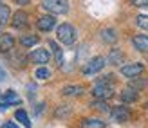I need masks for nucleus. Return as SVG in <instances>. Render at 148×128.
Instances as JSON below:
<instances>
[{"instance_id": "f257e3e1", "label": "nucleus", "mask_w": 148, "mask_h": 128, "mask_svg": "<svg viewBox=\"0 0 148 128\" xmlns=\"http://www.w3.org/2000/svg\"><path fill=\"white\" fill-rule=\"evenodd\" d=\"M56 38L58 42H62L63 45H72L76 42V29L71 24H62L56 29Z\"/></svg>"}, {"instance_id": "f03ea898", "label": "nucleus", "mask_w": 148, "mask_h": 128, "mask_svg": "<svg viewBox=\"0 0 148 128\" xmlns=\"http://www.w3.org/2000/svg\"><path fill=\"white\" fill-rule=\"evenodd\" d=\"M42 7L49 14H65L69 13V0H42Z\"/></svg>"}, {"instance_id": "7ed1b4c3", "label": "nucleus", "mask_w": 148, "mask_h": 128, "mask_svg": "<svg viewBox=\"0 0 148 128\" xmlns=\"http://www.w3.org/2000/svg\"><path fill=\"white\" fill-rule=\"evenodd\" d=\"M105 65H107V58H103V56H96V58H92V60H88V62L83 65L81 72H83L85 76H94V74L101 72Z\"/></svg>"}, {"instance_id": "20e7f679", "label": "nucleus", "mask_w": 148, "mask_h": 128, "mask_svg": "<svg viewBox=\"0 0 148 128\" xmlns=\"http://www.w3.org/2000/svg\"><path fill=\"white\" fill-rule=\"evenodd\" d=\"M130 108L125 107V105H117V107H112L110 108V117H112V121L116 123H127L130 119Z\"/></svg>"}, {"instance_id": "39448f33", "label": "nucleus", "mask_w": 148, "mask_h": 128, "mask_svg": "<svg viewBox=\"0 0 148 128\" xmlns=\"http://www.w3.org/2000/svg\"><path fill=\"white\" fill-rule=\"evenodd\" d=\"M145 72V65L141 62H134V63H127V65H123L121 67V74L125 78H137L139 74H143Z\"/></svg>"}, {"instance_id": "423d86ee", "label": "nucleus", "mask_w": 148, "mask_h": 128, "mask_svg": "<svg viewBox=\"0 0 148 128\" xmlns=\"http://www.w3.org/2000/svg\"><path fill=\"white\" fill-rule=\"evenodd\" d=\"M90 94L94 96V99L107 101V99H110V97L114 96V87H110V85H94Z\"/></svg>"}, {"instance_id": "0eeeda50", "label": "nucleus", "mask_w": 148, "mask_h": 128, "mask_svg": "<svg viewBox=\"0 0 148 128\" xmlns=\"http://www.w3.org/2000/svg\"><path fill=\"white\" fill-rule=\"evenodd\" d=\"M27 58H29V62H31V63H38V65L43 67L51 60V52L47 49H34Z\"/></svg>"}, {"instance_id": "6e6552de", "label": "nucleus", "mask_w": 148, "mask_h": 128, "mask_svg": "<svg viewBox=\"0 0 148 128\" xmlns=\"http://www.w3.org/2000/svg\"><path fill=\"white\" fill-rule=\"evenodd\" d=\"M54 25H56L54 14H43V16H40L36 20V29L42 33H49L51 29H54Z\"/></svg>"}, {"instance_id": "1a4fd4ad", "label": "nucleus", "mask_w": 148, "mask_h": 128, "mask_svg": "<svg viewBox=\"0 0 148 128\" xmlns=\"http://www.w3.org/2000/svg\"><path fill=\"white\" fill-rule=\"evenodd\" d=\"M13 20H11V24H13V27L14 29H25L27 25H29V14L25 13V11H16L11 16Z\"/></svg>"}, {"instance_id": "9d476101", "label": "nucleus", "mask_w": 148, "mask_h": 128, "mask_svg": "<svg viewBox=\"0 0 148 128\" xmlns=\"http://www.w3.org/2000/svg\"><path fill=\"white\" fill-rule=\"evenodd\" d=\"M22 99L20 96L14 92V90H7V92L4 94V97H0V107L5 108V107H11V105H20Z\"/></svg>"}, {"instance_id": "9b49d317", "label": "nucleus", "mask_w": 148, "mask_h": 128, "mask_svg": "<svg viewBox=\"0 0 148 128\" xmlns=\"http://www.w3.org/2000/svg\"><path fill=\"white\" fill-rule=\"evenodd\" d=\"M14 47V36L9 33H0V52H11Z\"/></svg>"}, {"instance_id": "f8f14e48", "label": "nucleus", "mask_w": 148, "mask_h": 128, "mask_svg": "<svg viewBox=\"0 0 148 128\" xmlns=\"http://www.w3.org/2000/svg\"><path fill=\"white\" fill-rule=\"evenodd\" d=\"M132 45L139 52H148V34H136L132 38Z\"/></svg>"}, {"instance_id": "ddd939ff", "label": "nucleus", "mask_w": 148, "mask_h": 128, "mask_svg": "<svg viewBox=\"0 0 148 128\" xmlns=\"http://www.w3.org/2000/svg\"><path fill=\"white\" fill-rule=\"evenodd\" d=\"M49 47H51V52H53V56H54L56 65H58V67H63V49H62L54 40H51V42H49Z\"/></svg>"}, {"instance_id": "4468645a", "label": "nucleus", "mask_w": 148, "mask_h": 128, "mask_svg": "<svg viewBox=\"0 0 148 128\" xmlns=\"http://www.w3.org/2000/svg\"><path fill=\"white\" fill-rule=\"evenodd\" d=\"M85 92V87L83 85H67L62 88V94L67 96V97H76V96H81Z\"/></svg>"}, {"instance_id": "2eb2a0df", "label": "nucleus", "mask_w": 148, "mask_h": 128, "mask_svg": "<svg viewBox=\"0 0 148 128\" xmlns=\"http://www.w3.org/2000/svg\"><path fill=\"white\" fill-rule=\"evenodd\" d=\"M119 99H121L123 103H136V101L139 99V92L128 87V88H125L123 92L119 94Z\"/></svg>"}, {"instance_id": "dca6fc26", "label": "nucleus", "mask_w": 148, "mask_h": 128, "mask_svg": "<svg viewBox=\"0 0 148 128\" xmlns=\"http://www.w3.org/2000/svg\"><path fill=\"white\" fill-rule=\"evenodd\" d=\"M99 36H101V40L105 42V43H116V42H117V33H116V29H112V27L101 29V31H99Z\"/></svg>"}, {"instance_id": "f3484780", "label": "nucleus", "mask_w": 148, "mask_h": 128, "mask_svg": "<svg viewBox=\"0 0 148 128\" xmlns=\"http://www.w3.org/2000/svg\"><path fill=\"white\" fill-rule=\"evenodd\" d=\"M81 128H107V123L99 117H87L81 121Z\"/></svg>"}, {"instance_id": "a211bd4d", "label": "nucleus", "mask_w": 148, "mask_h": 128, "mask_svg": "<svg viewBox=\"0 0 148 128\" xmlns=\"http://www.w3.org/2000/svg\"><path fill=\"white\" fill-rule=\"evenodd\" d=\"M125 62V52L121 49H112L108 52V63L110 65H121Z\"/></svg>"}, {"instance_id": "6ab92c4d", "label": "nucleus", "mask_w": 148, "mask_h": 128, "mask_svg": "<svg viewBox=\"0 0 148 128\" xmlns=\"http://www.w3.org/2000/svg\"><path fill=\"white\" fill-rule=\"evenodd\" d=\"M38 42H40V38L36 34H27V36H22V38H20V45H22V47H25V49L34 47Z\"/></svg>"}, {"instance_id": "aec40b11", "label": "nucleus", "mask_w": 148, "mask_h": 128, "mask_svg": "<svg viewBox=\"0 0 148 128\" xmlns=\"http://www.w3.org/2000/svg\"><path fill=\"white\" fill-rule=\"evenodd\" d=\"M7 20H11V7L5 4H0V27L7 24Z\"/></svg>"}, {"instance_id": "412c9836", "label": "nucleus", "mask_w": 148, "mask_h": 128, "mask_svg": "<svg viewBox=\"0 0 148 128\" xmlns=\"http://www.w3.org/2000/svg\"><path fill=\"white\" fill-rule=\"evenodd\" d=\"M11 60L16 67H24L25 65V60H29L25 54H22V51H11Z\"/></svg>"}, {"instance_id": "4be33fe9", "label": "nucleus", "mask_w": 148, "mask_h": 128, "mask_svg": "<svg viewBox=\"0 0 148 128\" xmlns=\"http://www.w3.org/2000/svg\"><path fill=\"white\" fill-rule=\"evenodd\" d=\"M14 119H16L18 123H22L25 128H31V121H29V116H27L25 110H22V108L16 110V112H14Z\"/></svg>"}, {"instance_id": "5701e85b", "label": "nucleus", "mask_w": 148, "mask_h": 128, "mask_svg": "<svg viewBox=\"0 0 148 128\" xmlns=\"http://www.w3.org/2000/svg\"><path fill=\"white\" fill-rule=\"evenodd\" d=\"M116 83V76L114 74H103V76H99L98 79H96V85H110L112 87Z\"/></svg>"}, {"instance_id": "b1692460", "label": "nucleus", "mask_w": 148, "mask_h": 128, "mask_svg": "<svg viewBox=\"0 0 148 128\" xmlns=\"http://www.w3.org/2000/svg\"><path fill=\"white\" fill-rule=\"evenodd\" d=\"M146 85H148V79H145V78H143V79H136V78H134V79L130 81V85H128V87H130V88H134V90H137V92H139V90H143Z\"/></svg>"}, {"instance_id": "393cba45", "label": "nucleus", "mask_w": 148, "mask_h": 128, "mask_svg": "<svg viewBox=\"0 0 148 128\" xmlns=\"http://www.w3.org/2000/svg\"><path fill=\"white\" fill-rule=\"evenodd\" d=\"M90 108H94V110H99V112H110L108 105H107L105 101H99V99H94V101L90 103Z\"/></svg>"}, {"instance_id": "a878e982", "label": "nucleus", "mask_w": 148, "mask_h": 128, "mask_svg": "<svg viewBox=\"0 0 148 128\" xmlns=\"http://www.w3.org/2000/svg\"><path fill=\"white\" fill-rule=\"evenodd\" d=\"M34 78H38V79H49L51 78V71L47 69V67H40V69H36Z\"/></svg>"}, {"instance_id": "bb28decb", "label": "nucleus", "mask_w": 148, "mask_h": 128, "mask_svg": "<svg viewBox=\"0 0 148 128\" xmlns=\"http://www.w3.org/2000/svg\"><path fill=\"white\" fill-rule=\"evenodd\" d=\"M69 114H71V107H69V105H60L58 110L54 112L56 117H65V116H69Z\"/></svg>"}, {"instance_id": "cd10ccee", "label": "nucleus", "mask_w": 148, "mask_h": 128, "mask_svg": "<svg viewBox=\"0 0 148 128\" xmlns=\"http://www.w3.org/2000/svg\"><path fill=\"white\" fill-rule=\"evenodd\" d=\"M136 24L141 29H145V31H148V14H139L136 18Z\"/></svg>"}, {"instance_id": "c85d7f7f", "label": "nucleus", "mask_w": 148, "mask_h": 128, "mask_svg": "<svg viewBox=\"0 0 148 128\" xmlns=\"http://www.w3.org/2000/svg\"><path fill=\"white\" fill-rule=\"evenodd\" d=\"M136 7H146L148 5V0H130Z\"/></svg>"}, {"instance_id": "c756f323", "label": "nucleus", "mask_w": 148, "mask_h": 128, "mask_svg": "<svg viewBox=\"0 0 148 128\" xmlns=\"http://www.w3.org/2000/svg\"><path fill=\"white\" fill-rule=\"evenodd\" d=\"M13 2L16 4V5H27L29 2H31V0H13Z\"/></svg>"}, {"instance_id": "7c9ffc66", "label": "nucleus", "mask_w": 148, "mask_h": 128, "mask_svg": "<svg viewBox=\"0 0 148 128\" xmlns=\"http://www.w3.org/2000/svg\"><path fill=\"white\" fill-rule=\"evenodd\" d=\"M4 126H5V128H18L16 125H14V123H11V121H7V123H5Z\"/></svg>"}, {"instance_id": "2f4dec72", "label": "nucleus", "mask_w": 148, "mask_h": 128, "mask_svg": "<svg viewBox=\"0 0 148 128\" xmlns=\"http://www.w3.org/2000/svg\"><path fill=\"white\" fill-rule=\"evenodd\" d=\"M4 78H5V72H4L2 69H0V79H4Z\"/></svg>"}, {"instance_id": "473e14b6", "label": "nucleus", "mask_w": 148, "mask_h": 128, "mask_svg": "<svg viewBox=\"0 0 148 128\" xmlns=\"http://www.w3.org/2000/svg\"><path fill=\"white\" fill-rule=\"evenodd\" d=\"M146 108H148V103H146Z\"/></svg>"}, {"instance_id": "72a5a7b5", "label": "nucleus", "mask_w": 148, "mask_h": 128, "mask_svg": "<svg viewBox=\"0 0 148 128\" xmlns=\"http://www.w3.org/2000/svg\"><path fill=\"white\" fill-rule=\"evenodd\" d=\"M0 4H2V0H0Z\"/></svg>"}]
</instances>
